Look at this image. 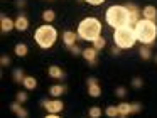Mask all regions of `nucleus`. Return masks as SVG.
<instances>
[{
    "label": "nucleus",
    "mask_w": 157,
    "mask_h": 118,
    "mask_svg": "<svg viewBox=\"0 0 157 118\" xmlns=\"http://www.w3.org/2000/svg\"><path fill=\"white\" fill-rule=\"evenodd\" d=\"M91 44H93V47H95L96 51H101V49H105V46H106V39L103 36H100L98 39H95Z\"/></svg>",
    "instance_id": "21"
},
{
    "label": "nucleus",
    "mask_w": 157,
    "mask_h": 118,
    "mask_svg": "<svg viewBox=\"0 0 157 118\" xmlns=\"http://www.w3.org/2000/svg\"><path fill=\"white\" fill-rule=\"evenodd\" d=\"M135 29V36H137V40L140 44H145V46H152L157 39V24L154 20H149V19H140L139 22L133 25Z\"/></svg>",
    "instance_id": "1"
},
{
    "label": "nucleus",
    "mask_w": 157,
    "mask_h": 118,
    "mask_svg": "<svg viewBox=\"0 0 157 118\" xmlns=\"http://www.w3.org/2000/svg\"><path fill=\"white\" fill-rule=\"evenodd\" d=\"M81 56L85 57V61L90 64V66H95L96 64V57H98V51L95 49V47H86V49H83Z\"/></svg>",
    "instance_id": "8"
},
{
    "label": "nucleus",
    "mask_w": 157,
    "mask_h": 118,
    "mask_svg": "<svg viewBox=\"0 0 157 118\" xmlns=\"http://www.w3.org/2000/svg\"><path fill=\"white\" fill-rule=\"evenodd\" d=\"M48 73H49V76H51V78H54V79H63V78H64V71H63L59 66H56V64L49 66Z\"/></svg>",
    "instance_id": "15"
},
{
    "label": "nucleus",
    "mask_w": 157,
    "mask_h": 118,
    "mask_svg": "<svg viewBox=\"0 0 157 118\" xmlns=\"http://www.w3.org/2000/svg\"><path fill=\"white\" fill-rule=\"evenodd\" d=\"M120 51H122V49H120L118 46H113V49H112V54H113V56H118V54H120Z\"/></svg>",
    "instance_id": "33"
},
{
    "label": "nucleus",
    "mask_w": 157,
    "mask_h": 118,
    "mask_svg": "<svg viewBox=\"0 0 157 118\" xmlns=\"http://www.w3.org/2000/svg\"><path fill=\"white\" fill-rule=\"evenodd\" d=\"M14 52H15V56H19V57H25V56H27V52H29V47H27V44H24V42H19V44H15V49H14Z\"/></svg>",
    "instance_id": "18"
},
{
    "label": "nucleus",
    "mask_w": 157,
    "mask_h": 118,
    "mask_svg": "<svg viewBox=\"0 0 157 118\" xmlns=\"http://www.w3.org/2000/svg\"><path fill=\"white\" fill-rule=\"evenodd\" d=\"M118 115L120 116H128V115H132V103H120L118 105Z\"/></svg>",
    "instance_id": "19"
},
{
    "label": "nucleus",
    "mask_w": 157,
    "mask_h": 118,
    "mask_svg": "<svg viewBox=\"0 0 157 118\" xmlns=\"http://www.w3.org/2000/svg\"><path fill=\"white\" fill-rule=\"evenodd\" d=\"M86 3H90V5H101L105 0H85Z\"/></svg>",
    "instance_id": "32"
},
{
    "label": "nucleus",
    "mask_w": 157,
    "mask_h": 118,
    "mask_svg": "<svg viewBox=\"0 0 157 118\" xmlns=\"http://www.w3.org/2000/svg\"><path fill=\"white\" fill-rule=\"evenodd\" d=\"M17 7H25V0H17Z\"/></svg>",
    "instance_id": "34"
},
{
    "label": "nucleus",
    "mask_w": 157,
    "mask_h": 118,
    "mask_svg": "<svg viewBox=\"0 0 157 118\" xmlns=\"http://www.w3.org/2000/svg\"><path fill=\"white\" fill-rule=\"evenodd\" d=\"M113 42L120 49H130V47H133V44L137 42V36H135L133 25L128 24V25L115 29V32H113Z\"/></svg>",
    "instance_id": "5"
},
{
    "label": "nucleus",
    "mask_w": 157,
    "mask_h": 118,
    "mask_svg": "<svg viewBox=\"0 0 157 118\" xmlns=\"http://www.w3.org/2000/svg\"><path fill=\"white\" fill-rule=\"evenodd\" d=\"M125 7H127V10H128V15H130V25H135V24L139 22L140 19H142V10H140L133 2L125 3Z\"/></svg>",
    "instance_id": "7"
},
{
    "label": "nucleus",
    "mask_w": 157,
    "mask_h": 118,
    "mask_svg": "<svg viewBox=\"0 0 157 118\" xmlns=\"http://www.w3.org/2000/svg\"><path fill=\"white\" fill-rule=\"evenodd\" d=\"M78 32H73V30H64L63 32V42H64L66 47L73 46V44H76V39H78Z\"/></svg>",
    "instance_id": "11"
},
{
    "label": "nucleus",
    "mask_w": 157,
    "mask_h": 118,
    "mask_svg": "<svg viewBox=\"0 0 157 118\" xmlns=\"http://www.w3.org/2000/svg\"><path fill=\"white\" fill-rule=\"evenodd\" d=\"M88 115L91 118H100V116H101V108H100V106H91L88 110Z\"/></svg>",
    "instance_id": "24"
},
{
    "label": "nucleus",
    "mask_w": 157,
    "mask_h": 118,
    "mask_svg": "<svg viewBox=\"0 0 157 118\" xmlns=\"http://www.w3.org/2000/svg\"><path fill=\"white\" fill-rule=\"evenodd\" d=\"M54 19H56V12L52 9H46L44 12H42V20H44L46 24L54 22Z\"/></svg>",
    "instance_id": "20"
},
{
    "label": "nucleus",
    "mask_w": 157,
    "mask_h": 118,
    "mask_svg": "<svg viewBox=\"0 0 157 118\" xmlns=\"http://www.w3.org/2000/svg\"><path fill=\"white\" fill-rule=\"evenodd\" d=\"M142 110V105L140 103H132V113H139Z\"/></svg>",
    "instance_id": "31"
},
{
    "label": "nucleus",
    "mask_w": 157,
    "mask_h": 118,
    "mask_svg": "<svg viewBox=\"0 0 157 118\" xmlns=\"http://www.w3.org/2000/svg\"><path fill=\"white\" fill-rule=\"evenodd\" d=\"M27 29H29V19L24 13H19V17L15 19V30L24 32V30H27Z\"/></svg>",
    "instance_id": "12"
},
{
    "label": "nucleus",
    "mask_w": 157,
    "mask_h": 118,
    "mask_svg": "<svg viewBox=\"0 0 157 118\" xmlns=\"http://www.w3.org/2000/svg\"><path fill=\"white\" fill-rule=\"evenodd\" d=\"M22 86H24L27 91H32V89L37 88V79H36L34 76H25L24 81H22Z\"/></svg>",
    "instance_id": "16"
},
{
    "label": "nucleus",
    "mask_w": 157,
    "mask_h": 118,
    "mask_svg": "<svg viewBox=\"0 0 157 118\" xmlns=\"http://www.w3.org/2000/svg\"><path fill=\"white\" fill-rule=\"evenodd\" d=\"M115 94H117L118 98H125V94H127V89H125L123 86H118V88L115 89Z\"/></svg>",
    "instance_id": "29"
},
{
    "label": "nucleus",
    "mask_w": 157,
    "mask_h": 118,
    "mask_svg": "<svg viewBox=\"0 0 157 118\" xmlns=\"http://www.w3.org/2000/svg\"><path fill=\"white\" fill-rule=\"evenodd\" d=\"M105 19L108 22V25L113 27V29H118V27H123V25H128L130 24V15H128V10H127L125 5L108 7L106 13H105Z\"/></svg>",
    "instance_id": "3"
},
{
    "label": "nucleus",
    "mask_w": 157,
    "mask_h": 118,
    "mask_svg": "<svg viewBox=\"0 0 157 118\" xmlns=\"http://www.w3.org/2000/svg\"><path fill=\"white\" fill-rule=\"evenodd\" d=\"M27 89L25 91H19L17 94H15V101H19V103H25L27 101Z\"/></svg>",
    "instance_id": "26"
},
{
    "label": "nucleus",
    "mask_w": 157,
    "mask_h": 118,
    "mask_svg": "<svg viewBox=\"0 0 157 118\" xmlns=\"http://www.w3.org/2000/svg\"><path fill=\"white\" fill-rule=\"evenodd\" d=\"M139 52H140V57H142V59H150V57H152V49H150V46H145V44L140 47Z\"/></svg>",
    "instance_id": "22"
},
{
    "label": "nucleus",
    "mask_w": 157,
    "mask_h": 118,
    "mask_svg": "<svg viewBox=\"0 0 157 118\" xmlns=\"http://www.w3.org/2000/svg\"><path fill=\"white\" fill-rule=\"evenodd\" d=\"M142 17H144V19H149V20L157 22V9L154 5L144 7V9H142Z\"/></svg>",
    "instance_id": "13"
},
{
    "label": "nucleus",
    "mask_w": 157,
    "mask_h": 118,
    "mask_svg": "<svg viewBox=\"0 0 157 118\" xmlns=\"http://www.w3.org/2000/svg\"><path fill=\"white\" fill-rule=\"evenodd\" d=\"M68 49H69V52H71V54H75V56H81V52H83V49H81L79 46H76V44L69 46Z\"/></svg>",
    "instance_id": "27"
},
{
    "label": "nucleus",
    "mask_w": 157,
    "mask_h": 118,
    "mask_svg": "<svg viewBox=\"0 0 157 118\" xmlns=\"http://www.w3.org/2000/svg\"><path fill=\"white\" fill-rule=\"evenodd\" d=\"M155 63H157V56H155Z\"/></svg>",
    "instance_id": "35"
},
{
    "label": "nucleus",
    "mask_w": 157,
    "mask_h": 118,
    "mask_svg": "<svg viewBox=\"0 0 157 118\" xmlns=\"http://www.w3.org/2000/svg\"><path fill=\"white\" fill-rule=\"evenodd\" d=\"M12 76H14V81L15 83H22V81H24V71L21 69V67H15L14 69V73H12Z\"/></svg>",
    "instance_id": "23"
},
{
    "label": "nucleus",
    "mask_w": 157,
    "mask_h": 118,
    "mask_svg": "<svg viewBox=\"0 0 157 118\" xmlns=\"http://www.w3.org/2000/svg\"><path fill=\"white\" fill-rule=\"evenodd\" d=\"M132 86L133 88H142L144 86V79H142V78H133V79H132Z\"/></svg>",
    "instance_id": "28"
},
{
    "label": "nucleus",
    "mask_w": 157,
    "mask_h": 118,
    "mask_svg": "<svg viewBox=\"0 0 157 118\" xmlns=\"http://www.w3.org/2000/svg\"><path fill=\"white\" fill-rule=\"evenodd\" d=\"M12 29H15V20H12L10 17H7V15H0V30L2 32H10Z\"/></svg>",
    "instance_id": "10"
},
{
    "label": "nucleus",
    "mask_w": 157,
    "mask_h": 118,
    "mask_svg": "<svg viewBox=\"0 0 157 118\" xmlns=\"http://www.w3.org/2000/svg\"><path fill=\"white\" fill-rule=\"evenodd\" d=\"M49 93H51V96L59 98L61 94L66 93V86H63V84H52V86L49 88Z\"/></svg>",
    "instance_id": "17"
},
{
    "label": "nucleus",
    "mask_w": 157,
    "mask_h": 118,
    "mask_svg": "<svg viewBox=\"0 0 157 118\" xmlns=\"http://www.w3.org/2000/svg\"><path fill=\"white\" fill-rule=\"evenodd\" d=\"M42 108H44L48 113H61L63 110H64V103H63L61 100H46L42 101Z\"/></svg>",
    "instance_id": "6"
},
{
    "label": "nucleus",
    "mask_w": 157,
    "mask_h": 118,
    "mask_svg": "<svg viewBox=\"0 0 157 118\" xmlns=\"http://www.w3.org/2000/svg\"><path fill=\"white\" fill-rule=\"evenodd\" d=\"M10 110L14 111L17 116H21V118H27V116H29L27 110H25V108L22 106V103H19V101H15V103L10 105Z\"/></svg>",
    "instance_id": "14"
},
{
    "label": "nucleus",
    "mask_w": 157,
    "mask_h": 118,
    "mask_svg": "<svg viewBox=\"0 0 157 118\" xmlns=\"http://www.w3.org/2000/svg\"><path fill=\"white\" fill-rule=\"evenodd\" d=\"M0 64H2V67L9 66V64H10V57H9V56H5V54H4V56L0 57Z\"/></svg>",
    "instance_id": "30"
},
{
    "label": "nucleus",
    "mask_w": 157,
    "mask_h": 118,
    "mask_svg": "<svg viewBox=\"0 0 157 118\" xmlns=\"http://www.w3.org/2000/svg\"><path fill=\"white\" fill-rule=\"evenodd\" d=\"M88 94L93 96V98L101 96V88H100L96 78H88Z\"/></svg>",
    "instance_id": "9"
},
{
    "label": "nucleus",
    "mask_w": 157,
    "mask_h": 118,
    "mask_svg": "<svg viewBox=\"0 0 157 118\" xmlns=\"http://www.w3.org/2000/svg\"><path fill=\"white\" fill-rule=\"evenodd\" d=\"M76 32H78L79 39L93 42L95 39H98L101 36V22L96 17H85L78 24V30Z\"/></svg>",
    "instance_id": "2"
},
{
    "label": "nucleus",
    "mask_w": 157,
    "mask_h": 118,
    "mask_svg": "<svg viewBox=\"0 0 157 118\" xmlns=\"http://www.w3.org/2000/svg\"><path fill=\"white\" fill-rule=\"evenodd\" d=\"M106 116H110V118H115V116H120L118 115V106H108L106 108Z\"/></svg>",
    "instance_id": "25"
},
{
    "label": "nucleus",
    "mask_w": 157,
    "mask_h": 118,
    "mask_svg": "<svg viewBox=\"0 0 157 118\" xmlns=\"http://www.w3.org/2000/svg\"><path fill=\"white\" fill-rule=\"evenodd\" d=\"M34 39L37 42L39 47L42 49H49L56 44L58 40V30L51 25V24H42L41 27H37L34 32Z\"/></svg>",
    "instance_id": "4"
}]
</instances>
